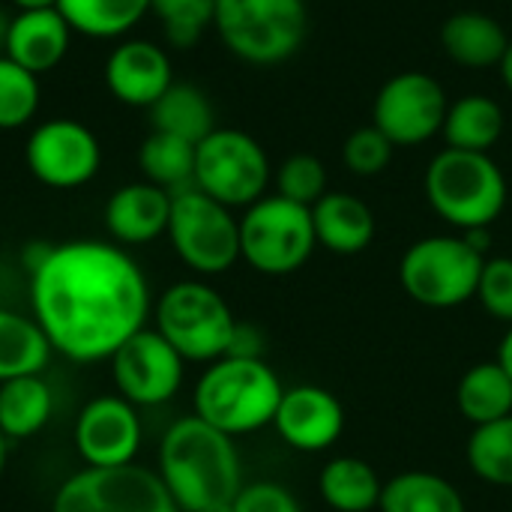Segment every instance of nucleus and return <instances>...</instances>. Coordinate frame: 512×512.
I'll list each match as a JSON object with an SVG mask.
<instances>
[{
    "mask_svg": "<svg viewBox=\"0 0 512 512\" xmlns=\"http://www.w3.org/2000/svg\"><path fill=\"white\" fill-rule=\"evenodd\" d=\"M441 45L453 63L465 69H489V66H501L510 36L501 27V21L492 18L489 12L465 9L444 21Z\"/></svg>",
    "mask_w": 512,
    "mask_h": 512,
    "instance_id": "21",
    "label": "nucleus"
},
{
    "mask_svg": "<svg viewBox=\"0 0 512 512\" xmlns=\"http://www.w3.org/2000/svg\"><path fill=\"white\" fill-rule=\"evenodd\" d=\"M174 84L165 48L147 39L120 42L105 60V87L132 108H150Z\"/></svg>",
    "mask_w": 512,
    "mask_h": 512,
    "instance_id": "17",
    "label": "nucleus"
},
{
    "mask_svg": "<svg viewBox=\"0 0 512 512\" xmlns=\"http://www.w3.org/2000/svg\"><path fill=\"white\" fill-rule=\"evenodd\" d=\"M57 9L78 33L117 39L150 12V0H57Z\"/></svg>",
    "mask_w": 512,
    "mask_h": 512,
    "instance_id": "30",
    "label": "nucleus"
},
{
    "mask_svg": "<svg viewBox=\"0 0 512 512\" xmlns=\"http://www.w3.org/2000/svg\"><path fill=\"white\" fill-rule=\"evenodd\" d=\"M498 363L504 366V372L512 378V324L510 330L504 333V339H501V348H498Z\"/></svg>",
    "mask_w": 512,
    "mask_h": 512,
    "instance_id": "39",
    "label": "nucleus"
},
{
    "mask_svg": "<svg viewBox=\"0 0 512 512\" xmlns=\"http://www.w3.org/2000/svg\"><path fill=\"white\" fill-rule=\"evenodd\" d=\"M9 24H12V15H6L0 9V54H6V39H9Z\"/></svg>",
    "mask_w": 512,
    "mask_h": 512,
    "instance_id": "42",
    "label": "nucleus"
},
{
    "mask_svg": "<svg viewBox=\"0 0 512 512\" xmlns=\"http://www.w3.org/2000/svg\"><path fill=\"white\" fill-rule=\"evenodd\" d=\"M51 512H180L162 477L141 465L84 468L60 483Z\"/></svg>",
    "mask_w": 512,
    "mask_h": 512,
    "instance_id": "11",
    "label": "nucleus"
},
{
    "mask_svg": "<svg viewBox=\"0 0 512 512\" xmlns=\"http://www.w3.org/2000/svg\"><path fill=\"white\" fill-rule=\"evenodd\" d=\"M468 465L483 483L512 486V414L474 426L468 438Z\"/></svg>",
    "mask_w": 512,
    "mask_h": 512,
    "instance_id": "31",
    "label": "nucleus"
},
{
    "mask_svg": "<svg viewBox=\"0 0 512 512\" xmlns=\"http://www.w3.org/2000/svg\"><path fill=\"white\" fill-rule=\"evenodd\" d=\"M18 12H33V9H57V0H12Z\"/></svg>",
    "mask_w": 512,
    "mask_h": 512,
    "instance_id": "40",
    "label": "nucleus"
},
{
    "mask_svg": "<svg viewBox=\"0 0 512 512\" xmlns=\"http://www.w3.org/2000/svg\"><path fill=\"white\" fill-rule=\"evenodd\" d=\"M156 330L174 345L186 363H216L228 354L237 318L225 297L195 279L171 285L156 309Z\"/></svg>",
    "mask_w": 512,
    "mask_h": 512,
    "instance_id": "7",
    "label": "nucleus"
},
{
    "mask_svg": "<svg viewBox=\"0 0 512 512\" xmlns=\"http://www.w3.org/2000/svg\"><path fill=\"white\" fill-rule=\"evenodd\" d=\"M282 381L264 360L222 357L204 369L195 384V417L237 438L273 423L282 402Z\"/></svg>",
    "mask_w": 512,
    "mask_h": 512,
    "instance_id": "3",
    "label": "nucleus"
},
{
    "mask_svg": "<svg viewBox=\"0 0 512 512\" xmlns=\"http://www.w3.org/2000/svg\"><path fill=\"white\" fill-rule=\"evenodd\" d=\"M312 207L264 195L240 219V258L264 276H288L315 252Z\"/></svg>",
    "mask_w": 512,
    "mask_h": 512,
    "instance_id": "8",
    "label": "nucleus"
},
{
    "mask_svg": "<svg viewBox=\"0 0 512 512\" xmlns=\"http://www.w3.org/2000/svg\"><path fill=\"white\" fill-rule=\"evenodd\" d=\"M39 108V75L0 54V129H18Z\"/></svg>",
    "mask_w": 512,
    "mask_h": 512,
    "instance_id": "32",
    "label": "nucleus"
},
{
    "mask_svg": "<svg viewBox=\"0 0 512 512\" xmlns=\"http://www.w3.org/2000/svg\"><path fill=\"white\" fill-rule=\"evenodd\" d=\"M51 360V345L33 315L0 309V384L24 375H42Z\"/></svg>",
    "mask_w": 512,
    "mask_h": 512,
    "instance_id": "27",
    "label": "nucleus"
},
{
    "mask_svg": "<svg viewBox=\"0 0 512 512\" xmlns=\"http://www.w3.org/2000/svg\"><path fill=\"white\" fill-rule=\"evenodd\" d=\"M150 123H153V132L177 135L189 144H201L216 129V117H213V105L207 93L186 81H174L150 105Z\"/></svg>",
    "mask_w": 512,
    "mask_h": 512,
    "instance_id": "22",
    "label": "nucleus"
},
{
    "mask_svg": "<svg viewBox=\"0 0 512 512\" xmlns=\"http://www.w3.org/2000/svg\"><path fill=\"white\" fill-rule=\"evenodd\" d=\"M474 300H480L492 318L512 324V258H486Z\"/></svg>",
    "mask_w": 512,
    "mask_h": 512,
    "instance_id": "36",
    "label": "nucleus"
},
{
    "mask_svg": "<svg viewBox=\"0 0 512 512\" xmlns=\"http://www.w3.org/2000/svg\"><path fill=\"white\" fill-rule=\"evenodd\" d=\"M498 72H501L504 84H507V87L512 90V39H510V45H507V54H504L501 66H498Z\"/></svg>",
    "mask_w": 512,
    "mask_h": 512,
    "instance_id": "41",
    "label": "nucleus"
},
{
    "mask_svg": "<svg viewBox=\"0 0 512 512\" xmlns=\"http://www.w3.org/2000/svg\"><path fill=\"white\" fill-rule=\"evenodd\" d=\"M426 198L459 231L489 228L507 207V177L489 153L444 147L426 168Z\"/></svg>",
    "mask_w": 512,
    "mask_h": 512,
    "instance_id": "4",
    "label": "nucleus"
},
{
    "mask_svg": "<svg viewBox=\"0 0 512 512\" xmlns=\"http://www.w3.org/2000/svg\"><path fill=\"white\" fill-rule=\"evenodd\" d=\"M75 450L87 468L132 465L141 450L138 408L123 396L90 399L75 420Z\"/></svg>",
    "mask_w": 512,
    "mask_h": 512,
    "instance_id": "15",
    "label": "nucleus"
},
{
    "mask_svg": "<svg viewBox=\"0 0 512 512\" xmlns=\"http://www.w3.org/2000/svg\"><path fill=\"white\" fill-rule=\"evenodd\" d=\"M168 240L195 273H225L240 261V219L195 186L171 195Z\"/></svg>",
    "mask_w": 512,
    "mask_h": 512,
    "instance_id": "9",
    "label": "nucleus"
},
{
    "mask_svg": "<svg viewBox=\"0 0 512 512\" xmlns=\"http://www.w3.org/2000/svg\"><path fill=\"white\" fill-rule=\"evenodd\" d=\"M486 255H480L462 234H435L411 243L399 261V282L405 294L426 309H456L477 297Z\"/></svg>",
    "mask_w": 512,
    "mask_h": 512,
    "instance_id": "6",
    "label": "nucleus"
},
{
    "mask_svg": "<svg viewBox=\"0 0 512 512\" xmlns=\"http://www.w3.org/2000/svg\"><path fill=\"white\" fill-rule=\"evenodd\" d=\"M156 474L162 477L180 512L231 504L243 489L234 438L195 414L168 426L159 444Z\"/></svg>",
    "mask_w": 512,
    "mask_h": 512,
    "instance_id": "2",
    "label": "nucleus"
},
{
    "mask_svg": "<svg viewBox=\"0 0 512 512\" xmlns=\"http://www.w3.org/2000/svg\"><path fill=\"white\" fill-rule=\"evenodd\" d=\"M381 512H465L459 489L429 471H405L384 483Z\"/></svg>",
    "mask_w": 512,
    "mask_h": 512,
    "instance_id": "28",
    "label": "nucleus"
},
{
    "mask_svg": "<svg viewBox=\"0 0 512 512\" xmlns=\"http://www.w3.org/2000/svg\"><path fill=\"white\" fill-rule=\"evenodd\" d=\"M393 150L396 144L372 123V126H360L345 138L342 147V159L345 168L357 177H375L381 171H387V165L393 162Z\"/></svg>",
    "mask_w": 512,
    "mask_h": 512,
    "instance_id": "35",
    "label": "nucleus"
},
{
    "mask_svg": "<svg viewBox=\"0 0 512 512\" xmlns=\"http://www.w3.org/2000/svg\"><path fill=\"white\" fill-rule=\"evenodd\" d=\"M171 219V192L141 180L117 189L105 204V228L123 246L153 243L168 234Z\"/></svg>",
    "mask_w": 512,
    "mask_h": 512,
    "instance_id": "18",
    "label": "nucleus"
},
{
    "mask_svg": "<svg viewBox=\"0 0 512 512\" xmlns=\"http://www.w3.org/2000/svg\"><path fill=\"white\" fill-rule=\"evenodd\" d=\"M447 90L429 72H399L387 78L372 105V123L396 144L417 147L441 135L447 120Z\"/></svg>",
    "mask_w": 512,
    "mask_h": 512,
    "instance_id": "12",
    "label": "nucleus"
},
{
    "mask_svg": "<svg viewBox=\"0 0 512 512\" xmlns=\"http://www.w3.org/2000/svg\"><path fill=\"white\" fill-rule=\"evenodd\" d=\"M273 426L288 447L300 453H321L342 438L345 408L330 390L300 384L282 393Z\"/></svg>",
    "mask_w": 512,
    "mask_h": 512,
    "instance_id": "16",
    "label": "nucleus"
},
{
    "mask_svg": "<svg viewBox=\"0 0 512 512\" xmlns=\"http://www.w3.org/2000/svg\"><path fill=\"white\" fill-rule=\"evenodd\" d=\"M165 39L177 48H192L216 18V0H150Z\"/></svg>",
    "mask_w": 512,
    "mask_h": 512,
    "instance_id": "33",
    "label": "nucleus"
},
{
    "mask_svg": "<svg viewBox=\"0 0 512 512\" xmlns=\"http://www.w3.org/2000/svg\"><path fill=\"white\" fill-rule=\"evenodd\" d=\"M183 366L186 360L174 351V345L156 327H144L114 351L111 378L117 396L135 408H153L177 396Z\"/></svg>",
    "mask_w": 512,
    "mask_h": 512,
    "instance_id": "13",
    "label": "nucleus"
},
{
    "mask_svg": "<svg viewBox=\"0 0 512 512\" xmlns=\"http://www.w3.org/2000/svg\"><path fill=\"white\" fill-rule=\"evenodd\" d=\"M216 33L246 63L276 66L294 57L306 39V0H216Z\"/></svg>",
    "mask_w": 512,
    "mask_h": 512,
    "instance_id": "5",
    "label": "nucleus"
},
{
    "mask_svg": "<svg viewBox=\"0 0 512 512\" xmlns=\"http://www.w3.org/2000/svg\"><path fill=\"white\" fill-rule=\"evenodd\" d=\"M234 512H303V507L297 504L291 489H285L282 483L261 480V483H249L237 492Z\"/></svg>",
    "mask_w": 512,
    "mask_h": 512,
    "instance_id": "37",
    "label": "nucleus"
},
{
    "mask_svg": "<svg viewBox=\"0 0 512 512\" xmlns=\"http://www.w3.org/2000/svg\"><path fill=\"white\" fill-rule=\"evenodd\" d=\"M6 456H9V438L0 432V477H3V471H6Z\"/></svg>",
    "mask_w": 512,
    "mask_h": 512,
    "instance_id": "43",
    "label": "nucleus"
},
{
    "mask_svg": "<svg viewBox=\"0 0 512 512\" xmlns=\"http://www.w3.org/2000/svg\"><path fill=\"white\" fill-rule=\"evenodd\" d=\"M201 512H234V501L231 504H216V507H207V510Z\"/></svg>",
    "mask_w": 512,
    "mask_h": 512,
    "instance_id": "44",
    "label": "nucleus"
},
{
    "mask_svg": "<svg viewBox=\"0 0 512 512\" xmlns=\"http://www.w3.org/2000/svg\"><path fill=\"white\" fill-rule=\"evenodd\" d=\"M195 147L177 135L150 132V138L138 150V165L147 183L177 195L195 186Z\"/></svg>",
    "mask_w": 512,
    "mask_h": 512,
    "instance_id": "29",
    "label": "nucleus"
},
{
    "mask_svg": "<svg viewBox=\"0 0 512 512\" xmlns=\"http://www.w3.org/2000/svg\"><path fill=\"white\" fill-rule=\"evenodd\" d=\"M276 195L297 201L303 207L318 204L327 195V168L312 153L288 156L276 171Z\"/></svg>",
    "mask_w": 512,
    "mask_h": 512,
    "instance_id": "34",
    "label": "nucleus"
},
{
    "mask_svg": "<svg viewBox=\"0 0 512 512\" xmlns=\"http://www.w3.org/2000/svg\"><path fill=\"white\" fill-rule=\"evenodd\" d=\"M384 483L375 468L357 456H339L321 468L318 492L324 504L336 512H369L381 504Z\"/></svg>",
    "mask_w": 512,
    "mask_h": 512,
    "instance_id": "25",
    "label": "nucleus"
},
{
    "mask_svg": "<svg viewBox=\"0 0 512 512\" xmlns=\"http://www.w3.org/2000/svg\"><path fill=\"white\" fill-rule=\"evenodd\" d=\"M54 411L51 387L42 375H24L0 384V432L9 441L39 435Z\"/></svg>",
    "mask_w": 512,
    "mask_h": 512,
    "instance_id": "24",
    "label": "nucleus"
},
{
    "mask_svg": "<svg viewBox=\"0 0 512 512\" xmlns=\"http://www.w3.org/2000/svg\"><path fill=\"white\" fill-rule=\"evenodd\" d=\"M264 147L240 129H213L195 147V189L225 207H252L270 186Z\"/></svg>",
    "mask_w": 512,
    "mask_h": 512,
    "instance_id": "10",
    "label": "nucleus"
},
{
    "mask_svg": "<svg viewBox=\"0 0 512 512\" xmlns=\"http://www.w3.org/2000/svg\"><path fill=\"white\" fill-rule=\"evenodd\" d=\"M69 42H72V27L60 15V9L18 12L12 15L9 24L6 57L30 69L33 75H42L66 57Z\"/></svg>",
    "mask_w": 512,
    "mask_h": 512,
    "instance_id": "19",
    "label": "nucleus"
},
{
    "mask_svg": "<svg viewBox=\"0 0 512 512\" xmlns=\"http://www.w3.org/2000/svg\"><path fill=\"white\" fill-rule=\"evenodd\" d=\"M504 108L483 96V93H471L462 96L456 102H450L447 108V120H444V141L453 150H471V153H489L501 135H504Z\"/></svg>",
    "mask_w": 512,
    "mask_h": 512,
    "instance_id": "23",
    "label": "nucleus"
},
{
    "mask_svg": "<svg viewBox=\"0 0 512 512\" xmlns=\"http://www.w3.org/2000/svg\"><path fill=\"white\" fill-rule=\"evenodd\" d=\"M315 240L333 255H360L375 240L372 207L351 192H327L312 204Z\"/></svg>",
    "mask_w": 512,
    "mask_h": 512,
    "instance_id": "20",
    "label": "nucleus"
},
{
    "mask_svg": "<svg viewBox=\"0 0 512 512\" xmlns=\"http://www.w3.org/2000/svg\"><path fill=\"white\" fill-rule=\"evenodd\" d=\"M225 357H240V360H264V336L252 324H240L231 333V345Z\"/></svg>",
    "mask_w": 512,
    "mask_h": 512,
    "instance_id": "38",
    "label": "nucleus"
},
{
    "mask_svg": "<svg viewBox=\"0 0 512 512\" xmlns=\"http://www.w3.org/2000/svg\"><path fill=\"white\" fill-rule=\"evenodd\" d=\"M456 405H459V414L474 426H486L501 417H510L512 378L498 360L477 363L459 378Z\"/></svg>",
    "mask_w": 512,
    "mask_h": 512,
    "instance_id": "26",
    "label": "nucleus"
},
{
    "mask_svg": "<svg viewBox=\"0 0 512 512\" xmlns=\"http://www.w3.org/2000/svg\"><path fill=\"white\" fill-rule=\"evenodd\" d=\"M27 168L51 189H78L90 183L102 165L96 135L69 117L45 120L27 138Z\"/></svg>",
    "mask_w": 512,
    "mask_h": 512,
    "instance_id": "14",
    "label": "nucleus"
},
{
    "mask_svg": "<svg viewBox=\"0 0 512 512\" xmlns=\"http://www.w3.org/2000/svg\"><path fill=\"white\" fill-rule=\"evenodd\" d=\"M30 306L51 351L99 363L147 327L150 285L117 243L72 240L51 246L30 270Z\"/></svg>",
    "mask_w": 512,
    "mask_h": 512,
    "instance_id": "1",
    "label": "nucleus"
}]
</instances>
